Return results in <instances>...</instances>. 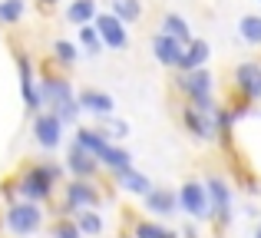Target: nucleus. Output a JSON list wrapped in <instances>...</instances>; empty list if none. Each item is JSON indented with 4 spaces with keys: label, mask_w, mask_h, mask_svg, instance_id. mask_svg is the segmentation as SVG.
I'll use <instances>...</instances> for the list:
<instances>
[{
    "label": "nucleus",
    "mask_w": 261,
    "mask_h": 238,
    "mask_svg": "<svg viewBox=\"0 0 261 238\" xmlns=\"http://www.w3.org/2000/svg\"><path fill=\"white\" fill-rule=\"evenodd\" d=\"M205 195H208V215L218 225H231L235 219V199H231V186L222 175H208L205 179Z\"/></svg>",
    "instance_id": "6"
},
{
    "label": "nucleus",
    "mask_w": 261,
    "mask_h": 238,
    "mask_svg": "<svg viewBox=\"0 0 261 238\" xmlns=\"http://www.w3.org/2000/svg\"><path fill=\"white\" fill-rule=\"evenodd\" d=\"M255 238H261V222H258V228H255Z\"/></svg>",
    "instance_id": "33"
},
{
    "label": "nucleus",
    "mask_w": 261,
    "mask_h": 238,
    "mask_svg": "<svg viewBox=\"0 0 261 238\" xmlns=\"http://www.w3.org/2000/svg\"><path fill=\"white\" fill-rule=\"evenodd\" d=\"M37 90H40L43 110L57 113L63 126H76V119H80L83 110H80V103H76V90H73V83H70L66 73L46 70L43 76H37Z\"/></svg>",
    "instance_id": "1"
},
{
    "label": "nucleus",
    "mask_w": 261,
    "mask_h": 238,
    "mask_svg": "<svg viewBox=\"0 0 261 238\" xmlns=\"http://www.w3.org/2000/svg\"><path fill=\"white\" fill-rule=\"evenodd\" d=\"M63 122H60L57 113L50 110H40L37 116H33V139H37L40 149H46V152H53V149L63 142Z\"/></svg>",
    "instance_id": "11"
},
{
    "label": "nucleus",
    "mask_w": 261,
    "mask_h": 238,
    "mask_svg": "<svg viewBox=\"0 0 261 238\" xmlns=\"http://www.w3.org/2000/svg\"><path fill=\"white\" fill-rule=\"evenodd\" d=\"M4 228L10 232L13 238H30L43 228V208L40 202H27V199H17L7 205L4 212Z\"/></svg>",
    "instance_id": "4"
},
{
    "label": "nucleus",
    "mask_w": 261,
    "mask_h": 238,
    "mask_svg": "<svg viewBox=\"0 0 261 238\" xmlns=\"http://www.w3.org/2000/svg\"><path fill=\"white\" fill-rule=\"evenodd\" d=\"M76 103L83 113H93V116H109V113H116V99L109 96V93L96 90V86H86V90L76 93Z\"/></svg>",
    "instance_id": "14"
},
{
    "label": "nucleus",
    "mask_w": 261,
    "mask_h": 238,
    "mask_svg": "<svg viewBox=\"0 0 261 238\" xmlns=\"http://www.w3.org/2000/svg\"><path fill=\"white\" fill-rule=\"evenodd\" d=\"M96 13H99V4H96V0H70V4H66V23H73V27L93 23Z\"/></svg>",
    "instance_id": "19"
},
{
    "label": "nucleus",
    "mask_w": 261,
    "mask_h": 238,
    "mask_svg": "<svg viewBox=\"0 0 261 238\" xmlns=\"http://www.w3.org/2000/svg\"><path fill=\"white\" fill-rule=\"evenodd\" d=\"M109 13H116L126 27H133L142 20V0H109Z\"/></svg>",
    "instance_id": "22"
},
{
    "label": "nucleus",
    "mask_w": 261,
    "mask_h": 238,
    "mask_svg": "<svg viewBox=\"0 0 261 238\" xmlns=\"http://www.w3.org/2000/svg\"><path fill=\"white\" fill-rule=\"evenodd\" d=\"M73 142H76V146H83L86 152H93V155H96L109 139H106V136H102L96 126H76V133H73Z\"/></svg>",
    "instance_id": "23"
},
{
    "label": "nucleus",
    "mask_w": 261,
    "mask_h": 238,
    "mask_svg": "<svg viewBox=\"0 0 261 238\" xmlns=\"http://www.w3.org/2000/svg\"><path fill=\"white\" fill-rule=\"evenodd\" d=\"M40 4H43V7H57L60 0H40Z\"/></svg>",
    "instance_id": "32"
},
{
    "label": "nucleus",
    "mask_w": 261,
    "mask_h": 238,
    "mask_svg": "<svg viewBox=\"0 0 261 238\" xmlns=\"http://www.w3.org/2000/svg\"><path fill=\"white\" fill-rule=\"evenodd\" d=\"M50 60L57 66H63V70H70V66H76L80 63V46L73 43V40H53V46H50Z\"/></svg>",
    "instance_id": "20"
},
{
    "label": "nucleus",
    "mask_w": 261,
    "mask_h": 238,
    "mask_svg": "<svg viewBox=\"0 0 261 238\" xmlns=\"http://www.w3.org/2000/svg\"><path fill=\"white\" fill-rule=\"evenodd\" d=\"M182 46L185 43H178V40H172L169 33H152V57H155V63H162L166 70H175L178 66V57H182Z\"/></svg>",
    "instance_id": "16"
},
{
    "label": "nucleus",
    "mask_w": 261,
    "mask_h": 238,
    "mask_svg": "<svg viewBox=\"0 0 261 238\" xmlns=\"http://www.w3.org/2000/svg\"><path fill=\"white\" fill-rule=\"evenodd\" d=\"M142 202H146V212H152L155 219H169V215L178 212V199L172 189H149L146 195H142Z\"/></svg>",
    "instance_id": "15"
},
{
    "label": "nucleus",
    "mask_w": 261,
    "mask_h": 238,
    "mask_svg": "<svg viewBox=\"0 0 261 238\" xmlns=\"http://www.w3.org/2000/svg\"><path fill=\"white\" fill-rule=\"evenodd\" d=\"M96 162H99V169H109V172H122V169L133 166V152L122 146H116V142H106V146L96 152Z\"/></svg>",
    "instance_id": "17"
},
{
    "label": "nucleus",
    "mask_w": 261,
    "mask_h": 238,
    "mask_svg": "<svg viewBox=\"0 0 261 238\" xmlns=\"http://www.w3.org/2000/svg\"><path fill=\"white\" fill-rule=\"evenodd\" d=\"M231 86H235L238 99L261 103V63H258V60H245V63H238L235 73H231Z\"/></svg>",
    "instance_id": "8"
},
{
    "label": "nucleus",
    "mask_w": 261,
    "mask_h": 238,
    "mask_svg": "<svg viewBox=\"0 0 261 238\" xmlns=\"http://www.w3.org/2000/svg\"><path fill=\"white\" fill-rule=\"evenodd\" d=\"M208 60H212V43L192 37L189 43L182 46V57H178L175 73H189V70H198V66H208Z\"/></svg>",
    "instance_id": "13"
},
{
    "label": "nucleus",
    "mask_w": 261,
    "mask_h": 238,
    "mask_svg": "<svg viewBox=\"0 0 261 238\" xmlns=\"http://www.w3.org/2000/svg\"><path fill=\"white\" fill-rule=\"evenodd\" d=\"M175 199H178V212H185L189 219H195V222L212 219V215H208V195H205V182L185 179L182 189L175 192Z\"/></svg>",
    "instance_id": "7"
},
{
    "label": "nucleus",
    "mask_w": 261,
    "mask_h": 238,
    "mask_svg": "<svg viewBox=\"0 0 261 238\" xmlns=\"http://www.w3.org/2000/svg\"><path fill=\"white\" fill-rule=\"evenodd\" d=\"M27 13V0H0V27H17Z\"/></svg>",
    "instance_id": "28"
},
{
    "label": "nucleus",
    "mask_w": 261,
    "mask_h": 238,
    "mask_svg": "<svg viewBox=\"0 0 261 238\" xmlns=\"http://www.w3.org/2000/svg\"><path fill=\"white\" fill-rule=\"evenodd\" d=\"M102 202V192L93 179H70L63 186V208L60 215H76L83 208H96Z\"/></svg>",
    "instance_id": "5"
},
{
    "label": "nucleus",
    "mask_w": 261,
    "mask_h": 238,
    "mask_svg": "<svg viewBox=\"0 0 261 238\" xmlns=\"http://www.w3.org/2000/svg\"><path fill=\"white\" fill-rule=\"evenodd\" d=\"M63 169L73 175V179H93V175L99 172V162H96V155L86 152L83 146L70 142V149H66V159H63Z\"/></svg>",
    "instance_id": "12"
},
{
    "label": "nucleus",
    "mask_w": 261,
    "mask_h": 238,
    "mask_svg": "<svg viewBox=\"0 0 261 238\" xmlns=\"http://www.w3.org/2000/svg\"><path fill=\"white\" fill-rule=\"evenodd\" d=\"M238 37L248 46H261V13H245L238 20Z\"/></svg>",
    "instance_id": "27"
},
{
    "label": "nucleus",
    "mask_w": 261,
    "mask_h": 238,
    "mask_svg": "<svg viewBox=\"0 0 261 238\" xmlns=\"http://www.w3.org/2000/svg\"><path fill=\"white\" fill-rule=\"evenodd\" d=\"M133 238H178V232L162 225V222H155V219H142L133 225Z\"/></svg>",
    "instance_id": "24"
},
{
    "label": "nucleus",
    "mask_w": 261,
    "mask_h": 238,
    "mask_svg": "<svg viewBox=\"0 0 261 238\" xmlns=\"http://www.w3.org/2000/svg\"><path fill=\"white\" fill-rule=\"evenodd\" d=\"M99 122H96V129H99L102 136H106L109 142H116V139H126L129 136V122L126 119H119L116 113H109V116H96Z\"/></svg>",
    "instance_id": "25"
},
{
    "label": "nucleus",
    "mask_w": 261,
    "mask_h": 238,
    "mask_svg": "<svg viewBox=\"0 0 261 238\" xmlns=\"http://www.w3.org/2000/svg\"><path fill=\"white\" fill-rule=\"evenodd\" d=\"M113 179H116V186H119L122 192H129V195H146L149 189H152V179H149V175H142L136 166H129V169H122V172H116Z\"/></svg>",
    "instance_id": "18"
},
{
    "label": "nucleus",
    "mask_w": 261,
    "mask_h": 238,
    "mask_svg": "<svg viewBox=\"0 0 261 238\" xmlns=\"http://www.w3.org/2000/svg\"><path fill=\"white\" fill-rule=\"evenodd\" d=\"M93 27H96V33H99V40H102L106 50H126V46H129V27L122 23L116 13H109V10L96 13Z\"/></svg>",
    "instance_id": "10"
},
{
    "label": "nucleus",
    "mask_w": 261,
    "mask_h": 238,
    "mask_svg": "<svg viewBox=\"0 0 261 238\" xmlns=\"http://www.w3.org/2000/svg\"><path fill=\"white\" fill-rule=\"evenodd\" d=\"M159 30L169 33V37L178 40V43H189V40H192V27H189V20H185L182 13H166L162 23H159Z\"/></svg>",
    "instance_id": "21"
},
{
    "label": "nucleus",
    "mask_w": 261,
    "mask_h": 238,
    "mask_svg": "<svg viewBox=\"0 0 261 238\" xmlns=\"http://www.w3.org/2000/svg\"><path fill=\"white\" fill-rule=\"evenodd\" d=\"M182 126L192 139L198 142H218V126H215V113H202L195 106L185 103L182 106Z\"/></svg>",
    "instance_id": "9"
},
{
    "label": "nucleus",
    "mask_w": 261,
    "mask_h": 238,
    "mask_svg": "<svg viewBox=\"0 0 261 238\" xmlns=\"http://www.w3.org/2000/svg\"><path fill=\"white\" fill-rule=\"evenodd\" d=\"M73 222H76V228L83 232V238L102 235V228H106L102 215H99V212H93V208H83V212H76V215H73Z\"/></svg>",
    "instance_id": "26"
},
{
    "label": "nucleus",
    "mask_w": 261,
    "mask_h": 238,
    "mask_svg": "<svg viewBox=\"0 0 261 238\" xmlns=\"http://www.w3.org/2000/svg\"><path fill=\"white\" fill-rule=\"evenodd\" d=\"M178 238H198V228L195 225H185L182 232H178Z\"/></svg>",
    "instance_id": "31"
},
{
    "label": "nucleus",
    "mask_w": 261,
    "mask_h": 238,
    "mask_svg": "<svg viewBox=\"0 0 261 238\" xmlns=\"http://www.w3.org/2000/svg\"><path fill=\"white\" fill-rule=\"evenodd\" d=\"M80 46H83L89 57L102 53V40H99V33H96L93 23H83V27H80Z\"/></svg>",
    "instance_id": "30"
},
{
    "label": "nucleus",
    "mask_w": 261,
    "mask_h": 238,
    "mask_svg": "<svg viewBox=\"0 0 261 238\" xmlns=\"http://www.w3.org/2000/svg\"><path fill=\"white\" fill-rule=\"evenodd\" d=\"M50 238H83V232L76 228L73 215H57L50 225Z\"/></svg>",
    "instance_id": "29"
},
{
    "label": "nucleus",
    "mask_w": 261,
    "mask_h": 238,
    "mask_svg": "<svg viewBox=\"0 0 261 238\" xmlns=\"http://www.w3.org/2000/svg\"><path fill=\"white\" fill-rule=\"evenodd\" d=\"M60 182H63V166H57V162H30V166L20 169L13 186H17V195L27 202H50Z\"/></svg>",
    "instance_id": "2"
},
{
    "label": "nucleus",
    "mask_w": 261,
    "mask_h": 238,
    "mask_svg": "<svg viewBox=\"0 0 261 238\" xmlns=\"http://www.w3.org/2000/svg\"><path fill=\"white\" fill-rule=\"evenodd\" d=\"M175 90L182 93V99L189 106L202 113H215L218 99H215V76H212L208 66H198V70L189 73H175Z\"/></svg>",
    "instance_id": "3"
}]
</instances>
